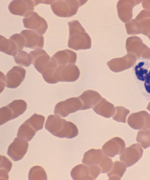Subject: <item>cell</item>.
Instances as JSON below:
<instances>
[{
    "label": "cell",
    "mask_w": 150,
    "mask_h": 180,
    "mask_svg": "<svg viewBox=\"0 0 150 180\" xmlns=\"http://www.w3.org/2000/svg\"><path fill=\"white\" fill-rule=\"evenodd\" d=\"M129 54H127L121 58H115L111 60L107 63L110 69L114 72L122 71L124 68Z\"/></svg>",
    "instance_id": "cell-28"
},
{
    "label": "cell",
    "mask_w": 150,
    "mask_h": 180,
    "mask_svg": "<svg viewBox=\"0 0 150 180\" xmlns=\"http://www.w3.org/2000/svg\"><path fill=\"white\" fill-rule=\"evenodd\" d=\"M45 128L53 135L62 138H74L78 135L79 132L74 124L56 114L51 115L48 116Z\"/></svg>",
    "instance_id": "cell-2"
},
{
    "label": "cell",
    "mask_w": 150,
    "mask_h": 180,
    "mask_svg": "<svg viewBox=\"0 0 150 180\" xmlns=\"http://www.w3.org/2000/svg\"><path fill=\"white\" fill-rule=\"evenodd\" d=\"M126 167L122 162L117 161L113 163L112 166L107 174L109 180H120L126 171Z\"/></svg>",
    "instance_id": "cell-26"
},
{
    "label": "cell",
    "mask_w": 150,
    "mask_h": 180,
    "mask_svg": "<svg viewBox=\"0 0 150 180\" xmlns=\"http://www.w3.org/2000/svg\"><path fill=\"white\" fill-rule=\"evenodd\" d=\"M93 109L97 114L106 118H110L112 116L115 108L112 103L102 98Z\"/></svg>",
    "instance_id": "cell-24"
},
{
    "label": "cell",
    "mask_w": 150,
    "mask_h": 180,
    "mask_svg": "<svg viewBox=\"0 0 150 180\" xmlns=\"http://www.w3.org/2000/svg\"><path fill=\"white\" fill-rule=\"evenodd\" d=\"M35 6L33 1L15 0L10 3L8 9L13 14L27 17L33 12Z\"/></svg>",
    "instance_id": "cell-14"
},
{
    "label": "cell",
    "mask_w": 150,
    "mask_h": 180,
    "mask_svg": "<svg viewBox=\"0 0 150 180\" xmlns=\"http://www.w3.org/2000/svg\"><path fill=\"white\" fill-rule=\"evenodd\" d=\"M54 0H33V2L35 4V6L37 5L40 3H43L47 4H51Z\"/></svg>",
    "instance_id": "cell-36"
},
{
    "label": "cell",
    "mask_w": 150,
    "mask_h": 180,
    "mask_svg": "<svg viewBox=\"0 0 150 180\" xmlns=\"http://www.w3.org/2000/svg\"><path fill=\"white\" fill-rule=\"evenodd\" d=\"M82 162L84 164L98 166L101 173H107L113 164L112 159L99 149H92L87 151L84 154Z\"/></svg>",
    "instance_id": "cell-5"
},
{
    "label": "cell",
    "mask_w": 150,
    "mask_h": 180,
    "mask_svg": "<svg viewBox=\"0 0 150 180\" xmlns=\"http://www.w3.org/2000/svg\"><path fill=\"white\" fill-rule=\"evenodd\" d=\"M125 147L124 141L121 138L115 137L106 142L103 146L102 150L106 155L111 157L120 154Z\"/></svg>",
    "instance_id": "cell-21"
},
{
    "label": "cell",
    "mask_w": 150,
    "mask_h": 180,
    "mask_svg": "<svg viewBox=\"0 0 150 180\" xmlns=\"http://www.w3.org/2000/svg\"><path fill=\"white\" fill-rule=\"evenodd\" d=\"M1 93L3 91L4 89L5 86H6V77L4 76V74L1 71Z\"/></svg>",
    "instance_id": "cell-34"
},
{
    "label": "cell",
    "mask_w": 150,
    "mask_h": 180,
    "mask_svg": "<svg viewBox=\"0 0 150 180\" xmlns=\"http://www.w3.org/2000/svg\"><path fill=\"white\" fill-rule=\"evenodd\" d=\"M125 114L119 107H116L114 111L113 114L112 116V118L115 120L123 123L126 122V116Z\"/></svg>",
    "instance_id": "cell-33"
},
{
    "label": "cell",
    "mask_w": 150,
    "mask_h": 180,
    "mask_svg": "<svg viewBox=\"0 0 150 180\" xmlns=\"http://www.w3.org/2000/svg\"><path fill=\"white\" fill-rule=\"evenodd\" d=\"M142 58L144 59L150 58V48H149L142 55Z\"/></svg>",
    "instance_id": "cell-37"
},
{
    "label": "cell",
    "mask_w": 150,
    "mask_h": 180,
    "mask_svg": "<svg viewBox=\"0 0 150 180\" xmlns=\"http://www.w3.org/2000/svg\"><path fill=\"white\" fill-rule=\"evenodd\" d=\"M27 107L26 103L24 101L17 100L1 108L0 109V125L23 113Z\"/></svg>",
    "instance_id": "cell-9"
},
{
    "label": "cell",
    "mask_w": 150,
    "mask_h": 180,
    "mask_svg": "<svg viewBox=\"0 0 150 180\" xmlns=\"http://www.w3.org/2000/svg\"><path fill=\"white\" fill-rule=\"evenodd\" d=\"M29 144L25 140L19 137L15 138L9 146L7 153L14 161L22 159L27 152Z\"/></svg>",
    "instance_id": "cell-15"
},
{
    "label": "cell",
    "mask_w": 150,
    "mask_h": 180,
    "mask_svg": "<svg viewBox=\"0 0 150 180\" xmlns=\"http://www.w3.org/2000/svg\"><path fill=\"white\" fill-rule=\"evenodd\" d=\"M136 63L133 71L136 81L147 99L150 100V58H143Z\"/></svg>",
    "instance_id": "cell-4"
},
{
    "label": "cell",
    "mask_w": 150,
    "mask_h": 180,
    "mask_svg": "<svg viewBox=\"0 0 150 180\" xmlns=\"http://www.w3.org/2000/svg\"><path fill=\"white\" fill-rule=\"evenodd\" d=\"M45 120L43 116L34 113L21 125L17 136L30 141L38 131L43 128Z\"/></svg>",
    "instance_id": "cell-7"
},
{
    "label": "cell",
    "mask_w": 150,
    "mask_h": 180,
    "mask_svg": "<svg viewBox=\"0 0 150 180\" xmlns=\"http://www.w3.org/2000/svg\"><path fill=\"white\" fill-rule=\"evenodd\" d=\"M143 7L146 10L150 12V0H143L142 1Z\"/></svg>",
    "instance_id": "cell-35"
},
{
    "label": "cell",
    "mask_w": 150,
    "mask_h": 180,
    "mask_svg": "<svg viewBox=\"0 0 150 180\" xmlns=\"http://www.w3.org/2000/svg\"><path fill=\"white\" fill-rule=\"evenodd\" d=\"M88 1L86 0H54L51 7L53 13L57 16L67 17L75 14L79 8Z\"/></svg>",
    "instance_id": "cell-8"
},
{
    "label": "cell",
    "mask_w": 150,
    "mask_h": 180,
    "mask_svg": "<svg viewBox=\"0 0 150 180\" xmlns=\"http://www.w3.org/2000/svg\"><path fill=\"white\" fill-rule=\"evenodd\" d=\"M149 131H150V129H149Z\"/></svg>",
    "instance_id": "cell-39"
},
{
    "label": "cell",
    "mask_w": 150,
    "mask_h": 180,
    "mask_svg": "<svg viewBox=\"0 0 150 180\" xmlns=\"http://www.w3.org/2000/svg\"><path fill=\"white\" fill-rule=\"evenodd\" d=\"M142 0H119L117 7L118 16L124 23H126L130 20L133 16V8L139 4Z\"/></svg>",
    "instance_id": "cell-18"
},
{
    "label": "cell",
    "mask_w": 150,
    "mask_h": 180,
    "mask_svg": "<svg viewBox=\"0 0 150 180\" xmlns=\"http://www.w3.org/2000/svg\"><path fill=\"white\" fill-rule=\"evenodd\" d=\"M0 179H8V173L12 166L11 162L3 155H1Z\"/></svg>",
    "instance_id": "cell-29"
},
{
    "label": "cell",
    "mask_w": 150,
    "mask_h": 180,
    "mask_svg": "<svg viewBox=\"0 0 150 180\" xmlns=\"http://www.w3.org/2000/svg\"><path fill=\"white\" fill-rule=\"evenodd\" d=\"M0 50L6 54L14 57L19 51L16 42L9 38L7 39L4 36H0Z\"/></svg>",
    "instance_id": "cell-25"
},
{
    "label": "cell",
    "mask_w": 150,
    "mask_h": 180,
    "mask_svg": "<svg viewBox=\"0 0 150 180\" xmlns=\"http://www.w3.org/2000/svg\"><path fill=\"white\" fill-rule=\"evenodd\" d=\"M82 107V103L78 97L71 98L58 103L55 106L54 113L65 117L70 113L81 110Z\"/></svg>",
    "instance_id": "cell-11"
},
{
    "label": "cell",
    "mask_w": 150,
    "mask_h": 180,
    "mask_svg": "<svg viewBox=\"0 0 150 180\" xmlns=\"http://www.w3.org/2000/svg\"><path fill=\"white\" fill-rule=\"evenodd\" d=\"M23 37L25 41V47L31 49H42L44 39L42 34L34 31L24 30L20 33Z\"/></svg>",
    "instance_id": "cell-17"
},
{
    "label": "cell",
    "mask_w": 150,
    "mask_h": 180,
    "mask_svg": "<svg viewBox=\"0 0 150 180\" xmlns=\"http://www.w3.org/2000/svg\"><path fill=\"white\" fill-rule=\"evenodd\" d=\"M31 64L41 74L44 80L50 84L57 83L55 76L57 66L51 58L42 49L35 50L29 53Z\"/></svg>",
    "instance_id": "cell-1"
},
{
    "label": "cell",
    "mask_w": 150,
    "mask_h": 180,
    "mask_svg": "<svg viewBox=\"0 0 150 180\" xmlns=\"http://www.w3.org/2000/svg\"><path fill=\"white\" fill-rule=\"evenodd\" d=\"M28 179L29 180H47V176L43 168L36 166L32 167L30 169Z\"/></svg>",
    "instance_id": "cell-30"
},
{
    "label": "cell",
    "mask_w": 150,
    "mask_h": 180,
    "mask_svg": "<svg viewBox=\"0 0 150 180\" xmlns=\"http://www.w3.org/2000/svg\"><path fill=\"white\" fill-rule=\"evenodd\" d=\"M13 57L16 63L21 66L28 67L31 64L30 55L25 51H18Z\"/></svg>",
    "instance_id": "cell-31"
},
{
    "label": "cell",
    "mask_w": 150,
    "mask_h": 180,
    "mask_svg": "<svg viewBox=\"0 0 150 180\" xmlns=\"http://www.w3.org/2000/svg\"><path fill=\"white\" fill-rule=\"evenodd\" d=\"M128 124L135 130H149L150 121L139 117H130L128 120Z\"/></svg>",
    "instance_id": "cell-27"
},
{
    "label": "cell",
    "mask_w": 150,
    "mask_h": 180,
    "mask_svg": "<svg viewBox=\"0 0 150 180\" xmlns=\"http://www.w3.org/2000/svg\"><path fill=\"white\" fill-rule=\"evenodd\" d=\"M128 35L141 33L148 37L150 34V12L142 10L136 18L125 24Z\"/></svg>",
    "instance_id": "cell-6"
},
{
    "label": "cell",
    "mask_w": 150,
    "mask_h": 180,
    "mask_svg": "<svg viewBox=\"0 0 150 180\" xmlns=\"http://www.w3.org/2000/svg\"><path fill=\"white\" fill-rule=\"evenodd\" d=\"M80 74L79 68L74 64L58 66L55 72L57 82H74L78 79Z\"/></svg>",
    "instance_id": "cell-13"
},
{
    "label": "cell",
    "mask_w": 150,
    "mask_h": 180,
    "mask_svg": "<svg viewBox=\"0 0 150 180\" xmlns=\"http://www.w3.org/2000/svg\"><path fill=\"white\" fill-rule=\"evenodd\" d=\"M57 67L70 64H74L77 59V55L74 52L68 49L59 51L52 57Z\"/></svg>",
    "instance_id": "cell-22"
},
{
    "label": "cell",
    "mask_w": 150,
    "mask_h": 180,
    "mask_svg": "<svg viewBox=\"0 0 150 180\" xmlns=\"http://www.w3.org/2000/svg\"><path fill=\"white\" fill-rule=\"evenodd\" d=\"M143 152L139 144H134L124 149L120 154V159L126 167H128L134 164L141 159Z\"/></svg>",
    "instance_id": "cell-12"
},
{
    "label": "cell",
    "mask_w": 150,
    "mask_h": 180,
    "mask_svg": "<svg viewBox=\"0 0 150 180\" xmlns=\"http://www.w3.org/2000/svg\"><path fill=\"white\" fill-rule=\"evenodd\" d=\"M101 173L99 167L93 165L80 164L71 170V174L74 180H95Z\"/></svg>",
    "instance_id": "cell-10"
},
{
    "label": "cell",
    "mask_w": 150,
    "mask_h": 180,
    "mask_svg": "<svg viewBox=\"0 0 150 180\" xmlns=\"http://www.w3.org/2000/svg\"><path fill=\"white\" fill-rule=\"evenodd\" d=\"M23 22L25 28L33 30L41 34H44L48 28L46 20L36 12L24 18Z\"/></svg>",
    "instance_id": "cell-16"
},
{
    "label": "cell",
    "mask_w": 150,
    "mask_h": 180,
    "mask_svg": "<svg viewBox=\"0 0 150 180\" xmlns=\"http://www.w3.org/2000/svg\"><path fill=\"white\" fill-rule=\"evenodd\" d=\"M148 37L150 40V34L148 36Z\"/></svg>",
    "instance_id": "cell-38"
},
{
    "label": "cell",
    "mask_w": 150,
    "mask_h": 180,
    "mask_svg": "<svg viewBox=\"0 0 150 180\" xmlns=\"http://www.w3.org/2000/svg\"><path fill=\"white\" fill-rule=\"evenodd\" d=\"M78 97L82 104L81 110H86L92 108L102 98L97 92L91 90L84 91Z\"/></svg>",
    "instance_id": "cell-23"
},
{
    "label": "cell",
    "mask_w": 150,
    "mask_h": 180,
    "mask_svg": "<svg viewBox=\"0 0 150 180\" xmlns=\"http://www.w3.org/2000/svg\"><path fill=\"white\" fill-rule=\"evenodd\" d=\"M25 70L20 66H14L7 73L6 77V86L15 88L19 86L24 79Z\"/></svg>",
    "instance_id": "cell-20"
},
{
    "label": "cell",
    "mask_w": 150,
    "mask_h": 180,
    "mask_svg": "<svg viewBox=\"0 0 150 180\" xmlns=\"http://www.w3.org/2000/svg\"><path fill=\"white\" fill-rule=\"evenodd\" d=\"M136 140L144 149L150 147V131L143 130L138 132Z\"/></svg>",
    "instance_id": "cell-32"
},
{
    "label": "cell",
    "mask_w": 150,
    "mask_h": 180,
    "mask_svg": "<svg viewBox=\"0 0 150 180\" xmlns=\"http://www.w3.org/2000/svg\"><path fill=\"white\" fill-rule=\"evenodd\" d=\"M126 48L127 53L131 54L136 56L138 60L149 49L144 44L142 40L139 38L133 36L128 38L126 41Z\"/></svg>",
    "instance_id": "cell-19"
},
{
    "label": "cell",
    "mask_w": 150,
    "mask_h": 180,
    "mask_svg": "<svg viewBox=\"0 0 150 180\" xmlns=\"http://www.w3.org/2000/svg\"><path fill=\"white\" fill-rule=\"evenodd\" d=\"M69 36L68 47L75 50L90 49V37L79 22L75 20L69 22Z\"/></svg>",
    "instance_id": "cell-3"
}]
</instances>
